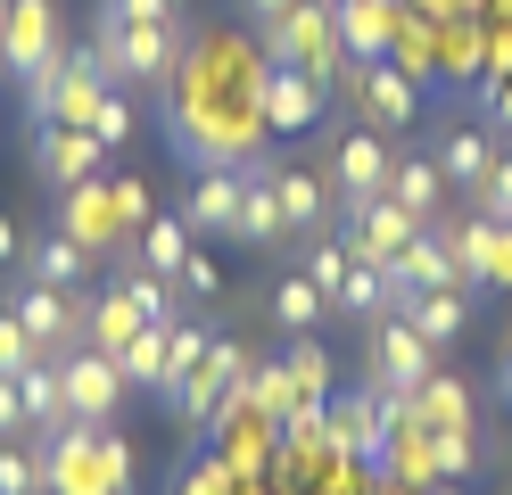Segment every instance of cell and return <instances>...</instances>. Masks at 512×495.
Segmentation results:
<instances>
[{
	"instance_id": "6da1fadb",
	"label": "cell",
	"mask_w": 512,
	"mask_h": 495,
	"mask_svg": "<svg viewBox=\"0 0 512 495\" xmlns=\"http://www.w3.org/2000/svg\"><path fill=\"white\" fill-rule=\"evenodd\" d=\"M34 454H42V495H133V446L91 421L42 429Z\"/></svg>"
},
{
	"instance_id": "7a4b0ae2",
	"label": "cell",
	"mask_w": 512,
	"mask_h": 495,
	"mask_svg": "<svg viewBox=\"0 0 512 495\" xmlns=\"http://www.w3.org/2000/svg\"><path fill=\"white\" fill-rule=\"evenodd\" d=\"M265 66H306V75H323L339 83V17H331V0H290L273 25H265Z\"/></svg>"
},
{
	"instance_id": "3957f363",
	"label": "cell",
	"mask_w": 512,
	"mask_h": 495,
	"mask_svg": "<svg viewBox=\"0 0 512 495\" xmlns=\"http://www.w3.org/2000/svg\"><path fill=\"white\" fill-rule=\"evenodd\" d=\"M339 91L356 99V124H372V132H413V124H422V83H413L397 58H372V66L347 58L339 66Z\"/></svg>"
},
{
	"instance_id": "277c9868",
	"label": "cell",
	"mask_w": 512,
	"mask_h": 495,
	"mask_svg": "<svg viewBox=\"0 0 512 495\" xmlns=\"http://www.w3.org/2000/svg\"><path fill=\"white\" fill-rule=\"evenodd\" d=\"M389 174H397L389 132L347 124L339 141H331V198H339V215H356V207H372V198H389Z\"/></svg>"
},
{
	"instance_id": "5b68a950",
	"label": "cell",
	"mask_w": 512,
	"mask_h": 495,
	"mask_svg": "<svg viewBox=\"0 0 512 495\" xmlns=\"http://www.w3.org/2000/svg\"><path fill=\"white\" fill-rule=\"evenodd\" d=\"M174 50H182V33L174 25H124V17H108L100 25V42H91V58H100V75L124 91V83H157L174 66Z\"/></svg>"
},
{
	"instance_id": "8992f818",
	"label": "cell",
	"mask_w": 512,
	"mask_h": 495,
	"mask_svg": "<svg viewBox=\"0 0 512 495\" xmlns=\"http://www.w3.org/2000/svg\"><path fill=\"white\" fill-rule=\"evenodd\" d=\"M232 380H248V347L232 339V330H215L207 355L190 363V380H182V388H166L174 421H182V429H215V405H223V388H232Z\"/></svg>"
},
{
	"instance_id": "52a82bcc",
	"label": "cell",
	"mask_w": 512,
	"mask_h": 495,
	"mask_svg": "<svg viewBox=\"0 0 512 495\" xmlns=\"http://www.w3.org/2000/svg\"><path fill=\"white\" fill-rule=\"evenodd\" d=\"M430 372H438V347L389 306V314L372 322V388H380V396H413Z\"/></svg>"
},
{
	"instance_id": "ba28073f",
	"label": "cell",
	"mask_w": 512,
	"mask_h": 495,
	"mask_svg": "<svg viewBox=\"0 0 512 495\" xmlns=\"http://www.w3.org/2000/svg\"><path fill=\"white\" fill-rule=\"evenodd\" d=\"M9 314L25 322V339H34V347L58 363L67 347H83V314H91V297H83V289H50V281H25Z\"/></svg>"
},
{
	"instance_id": "9c48e42d",
	"label": "cell",
	"mask_w": 512,
	"mask_h": 495,
	"mask_svg": "<svg viewBox=\"0 0 512 495\" xmlns=\"http://www.w3.org/2000/svg\"><path fill=\"white\" fill-rule=\"evenodd\" d=\"M58 388H67V421H91V429H108L116 405H124V372L100 347H67L58 355Z\"/></svg>"
},
{
	"instance_id": "30bf717a",
	"label": "cell",
	"mask_w": 512,
	"mask_h": 495,
	"mask_svg": "<svg viewBox=\"0 0 512 495\" xmlns=\"http://www.w3.org/2000/svg\"><path fill=\"white\" fill-rule=\"evenodd\" d=\"M323 438L356 462V471H380V462H389V405H380V388H356V396H339V405H323Z\"/></svg>"
},
{
	"instance_id": "8fae6325",
	"label": "cell",
	"mask_w": 512,
	"mask_h": 495,
	"mask_svg": "<svg viewBox=\"0 0 512 495\" xmlns=\"http://www.w3.org/2000/svg\"><path fill=\"white\" fill-rule=\"evenodd\" d=\"M108 165V141L91 124H34V174L50 182V190H75V182H91Z\"/></svg>"
},
{
	"instance_id": "7c38bea8",
	"label": "cell",
	"mask_w": 512,
	"mask_h": 495,
	"mask_svg": "<svg viewBox=\"0 0 512 495\" xmlns=\"http://www.w3.org/2000/svg\"><path fill=\"white\" fill-rule=\"evenodd\" d=\"M58 58V0H0V66L34 75Z\"/></svg>"
},
{
	"instance_id": "4fadbf2b",
	"label": "cell",
	"mask_w": 512,
	"mask_h": 495,
	"mask_svg": "<svg viewBox=\"0 0 512 495\" xmlns=\"http://www.w3.org/2000/svg\"><path fill=\"white\" fill-rule=\"evenodd\" d=\"M58 231H67L75 248H91V256H108V248H124L133 231H124V215H116V190L91 174V182H75V190H58Z\"/></svg>"
},
{
	"instance_id": "5bb4252c",
	"label": "cell",
	"mask_w": 512,
	"mask_h": 495,
	"mask_svg": "<svg viewBox=\"0 0 512 495\" xmlns=\"http://www.w3.org/2000/svg\"><path fill=\"white\" fill-rule=\"evenodd\" d=\"M256 116H265V132H314L323 124V75H306V66H265Z\"/></svg>"
},
{
	"instance_id": "9a60e30c",
	"label": "cell",
	"mask_w": 512,
	"mask_h": 495,
	"mask_svg": "<svg viewBox=\"0 0 512 495\" xmlns=\"http://www.w3.org/2000/svg\"><path fill=\"white\" fill-rule=\"evenodd\" d=\"M446 248H455V273H463V289L479 281V289H512V248H504V223L496 215H463L455 231H446Z\"/></svg>"
},
{
	"instance_id": "2e32d148",
	"label": "cell",
	"mask_w": 512,
	"mask_h": 495,
	"mask_svg": "<svg viewBox=\"0 0 512 495\" xmlns=\"http://www.w3.org/2000/svg\"><path fill=\"white\" fill-rule=\"evenodd\" d=\"M331 17H339V50L372 66V58H389L397 50V17H405V0H331Z\"/></svg>"
},
{
	"instance_id": "e0dca14e",
	"label": "cell",
	"mask_w": 512,
	"mask_h": 495,
	"mask_svg": "<svg viewBox=\"0 0 512 495\" xmlns=\"http://www.w3.org/2000/svg\"><path fill=\"white\" fill-rule=\"evenodd\" d=\"M380 273H389V289H397V297H413V289H463L446 231H413V240H405L389 264H380Z\"/></svg>"
},
{
	"instance_id": "ac0fdd59",
	"label": "cell",
	"mask_w": 512,
	"mask_h": 495,
	"mask_svg": "<svg viewBox=\"0 0 512 495\" xmlns=\"http://www.w3.org/2000/svg\"><path fill=\"white\" fill-rule=\"evenodd\" d=\"M413 231H430V223H422V215H405L397 198H372V207L347 215V256H356V264H389V256L413 240Z\"/></svg>"
},
{
	"instance_id": "d6986e66",
	"label": "cell",
	"mask_w": 512,
	"mask_h": 495,
	"mask_svg": "<svg viewBox=\"0 0 512 495\" xmlns=\"http://www.w3.org/2000/svg\"><path fill=\"white\" fill-rule=\"evenodd\" d=\"M430 157H438L446 190L479 198V182L496 174V157H504V149H496V132H488V124H455V132H438V149H430Z\"/></svg>"
},
{
	"instance_id": "ffe728a7",
	"label": "cell",
	"mask_w": 512,
	"mask_h": 495,
	"mask_svg": "<svg viewBox=\"0 0 512 495\" xmlns=\"http://www.w3.org/2000/svg\"><path fill=\"white\" fill-rule=\"evenodd\" d=\"M240 190H248V165H207V174L190 182L182 223H190V231H223V240H232V231H240Z\"/></svg>"
},
{
	"instance_id": "44dd1931",
	"label": "cell",
	"mask_w": 512,
	"mask_h": 495,
	"mask_svg": "<svg viewBox=\"0 0 512 495\" xmlns=\"http://www.w3.org/2000/svg\"><path fill=\"white\" fill-rule=\"evenodd\" d=\"M389 198H397L405 215H422L430 231H446V198H455V190H446L438 157H397V174H389Z\"/></svg>"
},
{
	"instance_id": "7402d4cb",
	"label": "cell",
	"mask_w": 512,
	"mask_h": 495,
	"mask_svg": "<svg viewBox=\"0 0 512 495\" xmlns=\"http://www.w3.org/2000/svg\"><path fill=\"white\" fill-rule=\"evenodd\" d=\"M397 314L422 330L430 347H455L463 330H471V297L463 289H413V297H397Z\"/></svg>"
},
{
	"instance_id": "603a6c76",
	"label": "cell",
	"mask_w": 512,
	"mask_h": 495,
	"mask_svg": "<svg viewBox=\"0 0 512 495\" xmlns=\"http://www.w3.org/2000/svg\"><path fill=\"white\" fill-rule=\"evenodd\" d=\"M141 322H157V314H141V297H133V289H108V297H91V314H83V347L124 355Z\"/></svg>"
},
{
	"instance_id": "cb8c5ba5",
	"label": "cell",
	"mask_w": 512,
	"mask_h": 495,
	"mask_svg": "<svg viewBox=\"0 0 512 495\" xmlns=\"http://www.w3.org/2000/svg\"><path fill=\"white\" fill-rule=\"evenodd\" d=\"M265 182L281 190V215H290V240H314V231H323V182L314 174H298V165H281V157H265Z\"/></svg>"
},
{
	"instance_id": "d4e9b609",
	"label": "cell",
	"mask_w": 512,
	"mask_h": 495,
	"mask_svg": "<svg viewBox=\"0 0 512 495\" xmlns=\"http://www.w3.org/2000/svg\"><path fill=\"white\" fill-rule=\"evenodd\" d=\"M232 240H248V248H281L290 240V215H281V190L265 182V165L248 174V190H240V231Z\"/></svg>"
},
{
	"instance_id": "484cf974",
	"label": "cell",
	"mask_w": 512,
	"mask_h": 495,
	"mask_svg": "<svg viewBox=\"0 0 512 495\" xmlns=\"http://www.w3.org/2000/svg\"><path fill=\"white\" fill-rule=\"evenodd\" d=\"M166 322H174V314H157V322H141V330H133V347L116 355V372H124V388H157V396L174 388V363H166Z\"/></svg>"
},
{
	"instance_id": "4316f807",
	"label": "cell",
	"mask_w": 512,
	"mask_h": 495,
	"mask_svg": "<svg viewBox=\"0 0 512 495\" xmlns=\"http://www.w3.org/2000/svg\"><path fill=\"white\" fill-rule=\"evenodd\" d=\"M17 264H25L34 281H50V289H83V281H91V248H75L67 231H50V240H25Z\"/></svg>"
},
{
	"instance_id": "83f0119b",
	"label": "cell",
	"mask_w": 512,
	"mask_h": 495,
	"mask_svg": "<svg viewBox=\"0 0 512 495\" xmlns=\"http://www.w3.org/2000/svg\"><path fill=\"white\" fill-rule=\"evenodd\" d=\"M133 256L149 264V273L182 281V264H190V223H182V215H149V223L133 231Z\"/></svg>"
},
{
	"instance_id": "f1b7e54d",
	"label": "cell",
	"mask_w": 512,
	"mask_h": 495,
	"mask_svg": "<svg viewBox=\"0 0 512 495\" xmlns=\"http://www.w3.org/2000/svg\"><path fill=\"white\" fill-rule=\"evenodd\" d=\"M389 306H397L389 273H380V264H347V281H339V297H331V314H347V322H380Z\"/></svg>"
},
{
	"instance_id": "f546056e",
	"label": "cell",
	"mask_w": 512,
	"mask_h": 495,
	"mask_svg": "<svg viewBox=\"0 0 512 495\" xmlns=\"http://www.w3.org/2000/svg\"><path fill=\"white\" fill-rule=\"evenodd\" d=\"M17 396H25V421H34V438L42 429H67V388H58V363H25L17 372Z\"/></svg>"
},
{
	"instance_id": "4dcf8cb0",
	"label": "cell",
	"mask_w": 512,
	"mask_h": 495,
	"mask_svg": "<svg viewBox=\"0 0 512 495\" xmlns=\"http://www.w3.org/2000/svg\"><path fill=\"white\" fill-rule=\"evenodd\" d=\"M281 363H290V388H298V405H331V380H339V372H331V347L314 339V330H298Z\"/></svg>"
},
{
	"instance_id": "1f68e13d",
	"label": "cell",
	"mask_w": 512,
	"mask_h": 495,
	"mask_svg": "<svg viewBox=\"0 0 512 495\" xmlns=\"http://www.w3.org/2000/svg\"><path fill=\"white\" fill-rule=\"evenodd\" d=\"M323 314H331V297L314 289L306 273H281L273 281V322L290 330V339H298V330H323Z\"/></svg>"
},
{
	"instance_id": "d6a6232c",
	"label": "cell",
	"mask_w": 512,
	"mask_h": 495,
	"mask_svg": "<svg viewBox=\"0 0 512 495\" xmlns=\"http://www.w3.org/2000/svg\"><path fill=\"white\" fill-rule=\"evenodd\" d=\"M248 413H265V421H290L298 413L290 363H248Z\"/></svg>"
},
{
	"instance_id": "836d02e7",
	"label": "cell",
	"mask_w": 512,
	"mask_h": 495,
	"mask_svg": "<svg viewBox=\"0 0 512 495\" xmlns=\"http://www.w3.org/2000/svg\"><path fill=\"white\" fill-rule=\"evenodd\" d=\"M347 264H356V256H347V240H331V231H314V240H306V256H298V273H306L314 289H323V297H339Z\"/></svg>"
},
{
	"instance_id": "e575fe53",
	"label": "cell",
	"mask_w": 512,
	"mask_h": 495,
	"mask_svg": "<svg viewBox=\"0 0 512 495\" xmlns=\"http://www.w3.org/2000/svg\"><path fill=\"white\" fill-rule=\"evenodd\" d=\"M0 495H42V454H34V438H0Z\"/></svg>"
},
{
	"instance_id": "d590c367",
	"label": "cell",
	"mask_w": 512,
	"mask_h": 495,
	"mask_svg": "<svg viewBox=\"0 0 512 495\" xmlns=\"http://www.w3.org/2000/svg\"><path fill=\"white\" fill-rule=\"evenodd\" d=\"M438 33H446V42H438V66H446V75H455V83L479 75V25L455 17V25H438Z\"/></svg>"
},
{
	"instance_id": "8d00e7d4",
	"label": "cell",
	"mask_w": 512,
	"mask_h": 495,
	"mask_svg": "<svg viewBox=\"0 0 512 495\" xmlns=\"http://www.w3.org/2000/svg\"><path fill=\"white\" fill-rule=\"evenodd\" d=\"M207 339H215V330H199V322H182V314L166 322V363H174V388L190 380V363L207 355Z\"/></svg>"
},
{
	"instance_id": "74e56055",
	"label": "cell",
	"mask_w": 512,
	"mask_h": 495,
	"mask_svg": "<svg viewBox=\"0 0 512 495\" xmlns=\"http://www.w3.org/2000/svg\"><path fill=\"white\" fill-rule=\"evenodd\" d=\"M430 454H438V479H471V429H430Z\"/></svg>"
},
{
	"instance_id": "f35d334b",
	"label": "cell",
	"mask_w": 512,
	"mask_h": 495,
	"mask_svg": "<svg viewBox=\"0 0 512 495\" xmlns=\"http://www.w3.org/2000/svg\"><path fill=\"white\" fill-rule=\"evenodd\" d=\"M174 495H240V479H232V462H223V454H207L199 471L174 479Z\"/></svg>"
},
{
	"instance_id": "ab89813d",
	"label": "cell",
	"mask_w": 512,
	"mask_h": 495,
	"mask_svg": "<svg viewBox=\"0 0 512 495\" xmlns=\"http://www.w3.org/2000/svg\"><path fill=\"white\" fill-rule=\"evenodd\" d=\"M25 363H42V347L25 339V322H17V314H0V380H17Z\"/></svg>"
},
{
	"instance_id": "60d3db41",
	"label": "cell",
	"mask_w": 512,
	"mask_h": 495,
	"mask_svg": "<svg viewBox=\"0 0 512 495\" xmlns=\"http://www.w3.org/2000/svg\"><path fill=\"white\" fill-rule=\"evenodd\" d=\"M91 132H100L108 149H116V141H133V99H124V91H108L100 108H91Z\"/></svg>"
},
{
	"instance_id": "b9f144b4",
	"label": "cell",
	"mask_w": 512,
	"mask_h": 495,
	"mask_svg": "<svg viewBox=\"0 0 512 495\" xmlns=\"http://www.w3.org/2000/svg\"><path fill=\"white\" fill-rule=\"evenodd\" d=\"M116 190V215H124V231H141L149 215H157V198H149V182L141 174H124V182H108Z\"/></svg>"
},
{
	"instance_id": "7bdbcfd3",
	"label": "cell",
	"mask_w": 512,
	"mask_h": 495,
	"mask_svg": "<svg viewBox=\"0 0 512 495\" xmlns=\"http://www.w3.org/2000/svg\"><path fill=\"white\" fill-rule=\"evenodd\" d=\"M108 17H124V25H182V0H108Z\"/></svg>"
},
{
	"instance_id": "ee69618b",
	"label": "cell",
	"mask_w": 512,
	"mask_h": 495,
	"mask_svg": "<svg viewBox=\"0 0 512 495\" xmlns=\"http://www.w3.org/2000/svg\"><path fill=\"white\" fill-rule=\"evenodd\" d=\"M471 207H479V215H496V223L512 215V157H496V174L479 182V198H471Z\"/></svg>"
},
{
	"instance_id": "f6af8a7d",
	"label": "cell",
	"mask_w": 512,
	"mask_h": 495,
	"mask_svg": "<svg viewBox=\"0 0 512 495\" xmlns=\"http://www.w3.org/2000/svg\"><path fill=\"white\" fill-rule=\"evenodd\" d=\"M182 289H199V297H223V264L190 248V264H182Z\"/></svg>"
},
{
	"instance_id": "bcb514c9",
	"label": "cell",
	"mask_w": 512,
	"mask_h": 495,
	"mask_svg": "<svg viewBox=\"0 0 512 495\" xmlns=\"http://www.w3.org/2000/svg\"><path fill=\"white\" fill-rule=\"evenodd\" d=\"M0 438H34V421H25V396H17V380H0Z\"/></svg>"
},
{
	"instance_id": "7dc6e473",
	"label": "cell",
	"mask_w": 512,
	"mask_h": 495,
	"mask_svg": "<svg viewBox=\"0 0 512 495\" xmlns=\"http://www.w3.org/2000/svg\"><path fill=\"white\" fill-rule=\"evenodd\" d=\"M488 132H512V66L488 83Z\"/></svg>"
},
{
	"instance_id": "c3c4849f",
	"label": "cell",
	"mask_w": 512,
	"mask_h": 495,
	"mask_svg": "<svg viewBox=\"0 0 512 495\" xmlns=\"http://www.w3.org/2000/svg\"><path fill=\"white\" fill-rule=\"evenodd\" d=\"M17 256H25V231H17L9 215H0V264H17Z\"/></svg>"
},
{
	"instance_id": "681fc988",
	"label": "cell",
	"mask_w": 512,
	"mask_h": 495,
	"mask_svg": "<svg viewBox=\"0 0 512 495\" xmlns=\"http://www.w3.org/2000/svg\"><path fill=\"white\" fill-rule=\"evenodd\" d=\"M248 9H256V25H273L281 9H290V0H248Z\"/></svg>"
},
{
	"instance_id": "f907efd6",
	"label": "cell",
	"mask_w": 512,
	"mask_h": 495,
	"mask_svg": "<svg viewBox=\"0 0 512 495\" xmlns=\"http://www.w3.org/2000/svg\"><path fill=\"white\" fill-rule=\"evenodd\" d=\"M504 396H512V339H504Z\"/></svg>"
},
{
	"instance_id": "816d5d0a",
	"label": "cell",
	"mask_w": 512,
	"mask_h": 495,
	"mask_svg": "<svg viewBox=\"0 0 512 495\" xmlns=\"http://www.w3.org/2000/svg\"><path fill=\"white\" fill-rule=\"evenodd\" d=\"M504 248H512V215H504Z\"/></svg>"
}]
</instances>
